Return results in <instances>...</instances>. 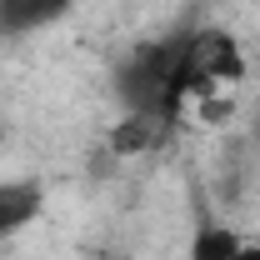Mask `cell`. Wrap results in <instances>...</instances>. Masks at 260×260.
<instances>
[{"mask_svg": "<svg viewBox=\"0 0 260 260\" xmlns=\"http://www.w3.org/2000/svg\"><path fill=\"white\" fill-rule=\"evenodd\" d=\"M190 260H260V250H250L235 230L225 225H205L190 245Z\"/></svg>", "mask_w": 260, "mask_h": 260, "instance_id": "obj_5", "label": "cell"}, {"mask_svg": "<svg viewBox=\"0 0 260 260\" xmlns=\"http://www.w3.org/2000/svg\"><path fill=\"white\" fill-rule=\"evenodd\" d=\"M40 215V185L35 180H5L0 185V235L30 225Z\"/></svg>", "mask_w": 260, "mask_h": 260, "instance_id": "obj_4", "label": "cell"}, {"mask_svg": "<svg viewBox=\"0 0 260 260\" xmlns=\"http://www.w3.org/2000/svg\"><path fill=\"white\" fill-rule=\"evenodd\" d=\"M240 70H245V55H240L230 30L205 25V30L185 35V45H180V95H210L225 80H235Z\"/></svg>", "mask_w": 260, "mask_h": 260, "instance_id": "obj_2", "label": "cell"}, {"mask_svg": "<svg viewBox=\"0 0 260 260\" xmlns=\"http://www.w3.org/2000/svg\"><path fill=\"white\" fill-rule=\"evenodd\" d=\"M255 145H260V125H255Z\"/></svg>", "mask_w": 260, "mask_h": 260, "instance_id": "obj_6", "label": "cell"}, {"mask_svg": "<svg viewBox=\"0 0 260 260\" xmlns=\"http://www.w3.org/2000/svg\"><path fill=\"white\" fill-rule=\"evenodd\" d=\"M70 0H0V35H30L60 20Z\"/></svg>", "mask_w": 260, "mask_h": 260, "instance_id": "obj_3", "label": "cell"}, {"mask_svg": "<svg viewBox=\"0 0 260 260\" xmlns=\"http://www.w3.org/2000/svg\"><path fill=\"white\" fill-rule=\"evenodd\" d=\"M180 45L185 35H170L155 45H140L130 65L120 70V100L130 105V115H145L155 125H170L175 110H180Z\"/></svg>", "mask_w": 260, "mask_h": 260, "instance_id": "obj_1", "label": "cell"}]
</instances>
